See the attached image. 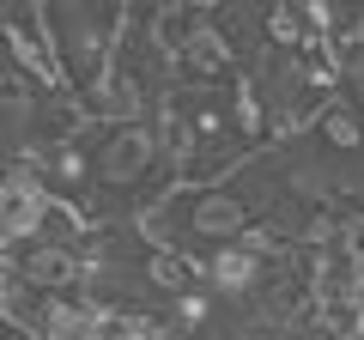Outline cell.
Masks as SVG:
<instances>
[{"instance_id":"1","label":"cell","mask_w":364,"mask_h":340,"mask_svg":"<svg viewBox=\"0 0 364 340\" xmlns=\"http://www.w3.org/2000/svg\"><path fill=\"white\" fill-rule=\"evenodd\" d=\"M176 188L158 122H91V225L140 219Z\"/></svg>"},{"instance_id":"2","label":"cell","mask_w":364,"mask_h":340,"mask_svg":"<svg viewBox=\"0 0 364 340\" xmlns=\"http://www.w3.org/2000/svg\"><path fill=\"white\" fill-rule=\"evenodd\" d=\"M243 79V67H237V49L231 37L219 31V18H188V31H182V49H176V85H188V92H225V85H237Z\"/></svg>"}]
</instances>
